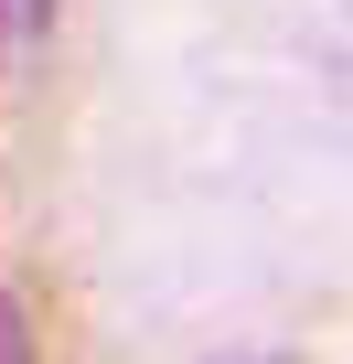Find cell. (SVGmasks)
<instances>
[{"mask_svg": "<svg viewBox=\"0 0 353 364\" xmlns=\"http://www.w3.org/2000/svg\"><path fill=\"white\" fill-rule=\"evenodd\" d=\"M0 364H33V321H22L11 289H0Z\"/></svg>", "mask_w": 353, "mask_h": 364, "instance_id": "1", "label": "cell"}, {"mask_svg": "<svg viewBox=\"0 0 353 364\" xmlns=\"http://www.w3.org/2000/svg\"><path fill=\"white\" fill-rule=\"evenodd\" d=\"M11 54H22V33H11V22H0V65H11Z\"/></svg>", "mask_w": 353, "mask_h": 364, "instance_id": "2", "label": "cell"}]
</instances>
